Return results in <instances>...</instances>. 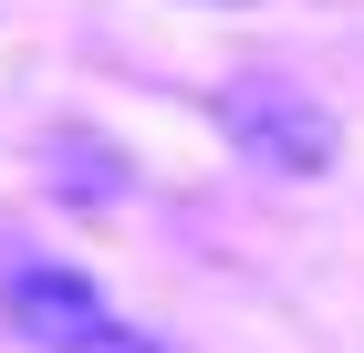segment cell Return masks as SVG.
Returning a JSON list of instances; mask_svg holds the SVG:
<instances>
[{
    "label": "cell",
    "mask_w": 364,
    "mask_h": 353,
    "mask_svg": "<svg viewBox=\"0 0 364 353\" xmlns=\"http://www.w3.org/2000/svg\"><path fill=\"white\" fill-rule=\"evenodd\" d=\"M219 125H229V146H240L250 166H271V177H323L333 146H343V125L312 104L291 73H271V63L240 73V83L219 94Z\"/></svg>",
    "instance_id": "2"
},
{
    "label": "cell",
    "mask_w": 364,
    "mask_h": 353,
    "mask_svg": "<svg viewBox=\"0 0 364 353\" xmlns=\"http://www.w3.org/2000/svg\"><path fill=\"white\" fill-rule=\"evenodd\" d=\"M0 322L21 332L42 353H156L84 271H63V260H0Z\"/></svg>",
    "instance_id": "1"
}]
</instances>
